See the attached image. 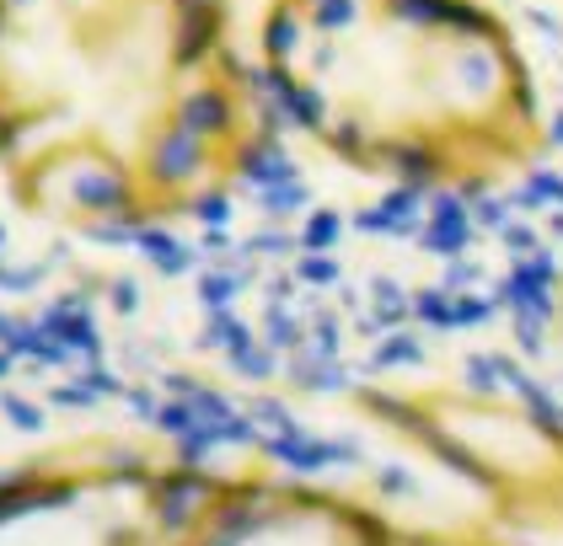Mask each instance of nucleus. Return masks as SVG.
I'll return each mask as SVG.
<instances>
[{
  "label": "nucleus",
  "instance_id": "1",
  "mask_svg": "<svg viewBox=\"0 0 563 546\" xmlns=\"http://www.w3.org/2000/svg\"><path fill=\"white\" fill-rule=\"evenodd\" d=\"M274 102L231 0H0V167L91 231L220 210Z\"/></svg>",
  "mask_w": 563,
  "mask_h": 546
},
{
  "label": "nucleus",
  "instance_id": "2",
  "mask_svg": "<svg viewBox=\"0 0 563 546\" xmlns=\"http://www.w3.org/2000/svg\"><path fill=\"white\" fill-rule=\"evenodd\" d=\"M263 86L339 167L419 193H499L542 167L548 102L488 0H263Z\"/></svg>",
  "mask_w": 563,
  "mask_h": 546
}]
</instances>
